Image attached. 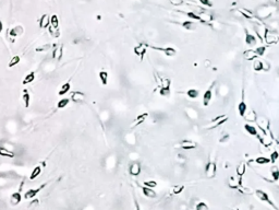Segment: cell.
I'll return each instance as SVG.
<instances>
[{
  "mask_svg": "<svg viewBox=\"0 0 279 210\" xmlns=\"http://www.w3.org/2000/svg\"><path fill=\"white\" fill-rule=\"evenodd\" d=\"M228 184H229L230 188L238 189L239 187L242 186V177H239L238 180H236V177H234V176H231V177L229 178V182H228Z\"/></svg>",
  "mask_w": 279,
  "mask_h": 210,
  "instance_id": "9a60e30c",
  "label": "cell"
},
{
  "mask_svg": "<svg viewBox=\"0 0 279 210\" xmlns=\"http://www.w3.org/2000/svg\"><path fill=\"white\" fill-rule=\"evenodd\" d=\"M70 100L74 103H81L85 100V93L81 91H74L71 93Z\"/></svg>",
  "mask_w": 279,
  "mask_h": 210,
  "instance_id": "9c48e42d",
  "label": "cell"
},
{
  "mask_svg": "<svg viewBox=\"0 0 279 210\" xmlns=\"http://www.w3.org/2000/svg\"><path fill=\"white\" fill-rule=\"evenodd\" d=\"M278 158H279V152L277 151V150H275V151H273L272 152V154H271V162L275 163L276 161L278 160Z\"/></svg>",
  "mask_w": 279,
  "mask_h": 210,
  "instance_id": "681fc988",
  "label": "cell"
},
{
  "mask_svg": "<svg viewBox=\"0 0 279 210\" xmlns=\"http://www.w3.org/2000/svg\"><path fill=\"white\" fill-rule=\"evenodd\" d=\"M254 50H255V53L257 54V56H263V55L265 54V52H266V46H264V45L257 46Z\"/></svg>",
  "mask_w": 279,
  "mask_h": 210,
  "instance_id": "f6af8a7d",
  "label": "cell"
},
{
  "mask_svg": "<svg viewBox=\"0 0 279 210\" xmlns=\"http://www.w3.org/2000/svg\"><path fill=\"white\" fill-rule=\"evenodd\" d=\"M41 173H42V166L41 165H37V166H35L34 169H33L32 173H31V175H30V180L31 181L36 180V178L41 175Z\"/></svg>",
  "mask_w": 279,
  "mask_h": 210,
  "instance_id": "f546056e",
  "label": "cell"
},
{
  "mask_svg": "<svg viewBox=\"0 0 279 210\" xmlns=\"http://www.w3.org/2000/svg\"><path fill=\"white\" fill-rule=\"evenodd\" d=\"M277 146H278V148H279V141H277Z\"/></svg>",
  "mask_w": 279,
  "mask_h": 210,
  "instance_id": "94428289",
  "label": "cell"
},
{
  "mask_svg": "<svg viewBox=\"0 0 279 210\" xmlns=\"http://www.w3.org/2000/svg\"><path fill=\"white\" fill-rule=\"evenodd\" d=\"M141 165H140V163L138 162H132L131 164H130L129 166V173L130 175L132 176H139L140 174H141Z\"/></svg>",
  "mask_w": 279,
  "mask_h": 210,
  "instance_id": "8fae6325",
  "label": "cell"
},
{
  "mask_svg": "<svg viewBox=\"0 0 279 210\" xmlns=\"http://www.w3.org/2000/svg\"><path fill=\"white\" fill-rule=\"evenodd\" d=\"M243 118H244L247 121H249V123H253V121H256L257 115H256V113L254 112L252 108H247V113H245V115L243 116Z\"/></svg>",
  "mask_w": 279,
  "mask_h": 210,
  "instance_id": "2e32d148",
  "label": "cell"
},
{
  "mask_svg": "<svg viewBox=\"0 0 279 210\" xmlns=\"http://www.w3.org/2000/svg\"><path fill=\"white\" fill-rule=\"evenodd\" d=\"M198 1H200L202 4H204V6H206V7H210V6H212V3H210L209 0H198Z\"/></svg>",
  "mask_w": 279,
  "mask_h": 210,
  "instance_id": "9f6ffc18",
  "label": "cell"
},
{
  "mask_svg": "<svg viewBox=\"0 0 279 210\" xmlns=\"http://www.w3.org/2000/svg\"><path fill=\"white\" fill-rule=\"evenodd\" d=\"M98 77L99 79H100V82L103 83L104 85H108V78H109V74H108L107 71H100L98 74Z\"/></svg>",
  "mask_w": 279,
  "mask_h": 210,
  "instance_id": "e575fe53",
  "label": "cell"
},
{
  "mask_svg": "<svg viewBox=\"0 0 279 210\" xmlns=\"http://www.w3.org/2000/svg\"><path fill=\"white\" fill-rule=\"evenodd\" d=\"M48 28H49V33L52 35V36H54V37H59V30H58V28H52L51 25L48 26Z\"/></svg>",
  "mask_w": 279,
  "mask_h": 210,
  "instance_id": "816d5d0a",
  "label": "cell"
},
{
  "mask_svg": "<svg viewBox=\"0 0 279 210\" xmlns=\"http://www.w3.org/2000/svg\"><path fill=\"white\" fill-rule=\"evenodd\" d=\"M50 25L55 28H59V19L57 14H52L50 17Z\"/></svg>",
  "mask_w": 279,
  "mask_h": 210,
  "instance_id": "f35d334b",
  "label": "cell"
},
{
  "mask_svg": "<svg viewBox=\"0 0 279 210\" xmlns=\"http://www.w3.org/2000/svg\"><path fill=\"white\" fill-rule=\"evenodd\" d=\"M142 192H143L144 196H146V197H148V198H155L156 197V192H154L153 191V188H149V187L143 186L142 187Z\"/></svg>",
  "mask_w": 279,
  "mask_h": 210,
  "instance_id": "83f0119b",
  "label": "cell"
},
{
  "mask_svg": "<svg viewBox=\"0 0 279 210\" xmlns=\"http://www.w3.org/2000/svg\"><path fill=\"white\" fill-rule=\"evenodd\" d=\"M183 2H184V0H170V3L174 7L181 6V4H183Z\"/></svg>",
  "mask_w": 279,
  "mask_h": 210,
  "instance_id": "db71d44e",
  "label": "cell"
},
{
  "mask_svg": "<svg viewBox=\"0 0 279 210\" xmlns=\"http://www.w3.org/2000/svg\"><path fill=\"white\" fill-rule=\"evenodd\" d=\"M198 17H200L202 23H210V22L213 21V17L209 14V13L200 12V13H198Z\"/></svg>",
  "mask_w": 279,
  "mask_h": 210,
  "instance_id": "484cf974",
  "label": "cell"
},
{
  "mask_svg": "<svg viewBox=\"0 0 279 210\" xmlns=\"http://www.w3.org/2000/svg\"><path fill=\"white\" fill-rule=\"evenodd\" d=\"M70 89H71V85H70V82H66V83H63V85H61L60 90H59L58 94H59V95H66V94H67L68 92L70 91Z\"/></svg>",
  "mask_w": 279,
  "mask_h": 210,
  "instance_id": "4dcf8cb0",
  "label": "cell"
},
{
  "mask_svg": "<svg viewBox=\"0 0 279 210\" xmlns=\"http://www.w3.org/2000/svg\"><path fill=\"white\" fill-rule=\"evenodd\" d=\"M63 56V45L62 44H59L58 46H56L54 49V53H52V57L54 59H56L57 61L61 60Z\"/></svg>",
  "mask_w": 279,
  "mask_h": 210,
  "instance_id": "4fadbf2b",
  "label": "cell"
},
{
  "mask_svg": "<svg viewBox=\"0 0 279 210\" xmlns=\"http://www.w3.org/2000/svg\"><path fill=\"white\" fill-rule=\"evenodd\" d=\"M257 54L255 53V50L254 49H247L243 52V58L245 59V60H255L256 58H257Z\"/></svg>",
  "mask_w": 279,
  "mask_h": 210,
  "instance_id": "e0dca14e",
  "label": "cell"
},
{
  "mask_svg": "<svg viewBox=\"0 0 279 210\" xmlns=\"http://www.w3.org/2000/svg\"><path fill=\"white\" fill-rule=\"evenodd\" d=\"M34 80H35V72H30V74H26V76H25V78L23 79L22 83H23V85H30V83H32Z\"/></svg>",
  "mask_w": 279,
  "mask_h": 210,
  "instance_id": "d6a6232c",
  "label": "cell"
},
{
  "mask_svg": "<svg viewBox=\"0 0 279 210\" xmlns=\"http://www.w3.org/2000/svg\"><path fill=\"white\" fill-rule=\"evenodd\" d=\"M134 205H135V210H141V208H140V205L138 202V200L134 199Z\"/></svg>",
  "mask_w": 279,
  "mask_h": 210,
  "instance_id": "680465c9",
  "label": "cell"
},
{
  "mask_svg": "<svg viewBox=\"0 0 279 210\" xmlns=\"http://www.w3.org/2000/svg\"><path fill=\"white\" fill-rule=\"evenodd\" d=\"M276 1H278V0H276Z\"/></svg>",
  "mask_w": 279,
  "mask_h": 210,
  "instance_id": "6125c7cd",
  "label": "cell"
},
{
  "mask_svg": "<svg viewBox=\"0 0 279 210\" xmlns=\"http://www.w3.org/2000/svg\"><path fill=\"white\" fill-rule=\"evenodd\" d=\"M256 137H257L258 140L261 141V143H262L263 146H265V147H269V146L272 145V142H273V141H272V139L268 137V135L264 134V132H263V136H261V135H257Z\"/></svg>",
  "mask_w": 279,
  "mask_h": 210,
  "instance_id": "ac0fdd59",
  "label": "cell"
},
{
  "mask_svg": "<svg viewBox=\"0 0 279 210\" xmlns=\"http://www.w3.org/2000/svg\"><path fill=\"white\" fill-rule=\"evenodd\" d=\"M253 69L255 70V71H262L263 70V60L255 59L253 63Z\"/></svg>",
  "mask_w": 279,
  "mask_h": 210,
  "instance_id": "b9f144b4",
  "label": "cell"
},
{
  "mask_svg": "<svg viewBox=\"0 0 279 210\" xmlns=\"http://www.w3.org/2000/svg\"><path fill=\"white\" fill-rule=\"evenodd\" d=\"M247 103H245L244 100H242L238 104V113H239V115H240L241 117H243L245 115V113H247Z\"/></svg>",
  "mask_w": 279,
  "mask_h": 210,
  "instance_id": "f1b7e54d",
  "label": "cell"
},
{
  "mask_svg": "<svg viewBox=\"0 0 279 210\" xmlns=\"http://www.w3.org/2000/svg\"><path fill=\"white\" fill-rule=\"evenodd\" d=\"M147 116H148L147 113H144V114H141V115H139V116H136L135 119L133 120V124L131 125V127L133 128V127H136V126L141 125V124L144 123V120L147 118Z\"/></svg>",
  "mask_w": 279,
  "mask_h": 210,
  "instance_id": "cb8c5ba5",
  "label": "cell"
},
{
  "mask_svg": "<svg viewBox=\"0 0 279 210\" xmlns=\"http://www.w3.org/2000/svg\"><path fill=\"white\" fill-rule=\"evenodd\" d=\"M198 94H200V91L196 90V89H190V90H188L187 91V95L189 96L190 99H193V100L198 98Z\"/></svg>",
  "mask_w": 279,
  "mask_h": 210,
  "instance_id": "ab89813d",
  "label": "cell"
},
{
  "mask_svg": "<svg viewBox=\"0 0 279 210\" xmlns=\"http://www.w3.org/2000/svg\"><path fill=\"white\" fill-rule=\"evenodd\" d=\"M228 120V116L225 114H221V115H218V116H216L214 119H213L212 121L208 124V125L206 126V129H214V128H217L218 126L223 125V124H225L226 121Z\"/></svg>",
  "mask_w": 279,
  "mask_h": 210,
  "instance_id": "7a4b0ae2",
  "label": "cell"
},
{
  "mask_svg": "<svg viewBox=\"0 0 279 210\" xmlns=\"http://www.w3.org/2000/svg\"><path fill=\"white\" fill-rule=\"evenodd\" d=\"M264 41L266 44H268V45H271V44H276L279 42V36L276 33L272 32V31H269L268 28H266V31H265V34H264Z\"/></svg>",
  "mask_w": 279,
  "mask_h": 210,
  "instance_id": "3957f363",
  "label": "cell"
},
{
  "mask_svg": "<svg viewBox=\"0 0 279 210\" xmlns=\"http://www.w3.org/2000/svg\"><path fill=\"white\" fill-rule=\"evenodd\" d=\"M159 94L161 96H169L170 95V88H160Z\"/></svg>",
  "mask_w": 279,
  "mask_h": 210,
  "instance_id": "7dc6e473",
  "label": "cell"
},
{
  "mask_svg": "<svg viewBox=\"0 0 279 210\" xmlns=\"http://www.w3.org/2000/svg\"><path fill=\"white\" fill-rule=\"evenodd\" d=\"M21 200H22V195L20 192L13 193L10 197V202L12 206H17V205H19L20 202H21Z\"/></svg>",
  "mask_w": 279,
  "mask_h": 210,
  "instance_id": "44dd1931",
  "label": "cell"
},
{
  "mask_svg": "<svg viewBox=\"0 0 279 210\" xmlns=\"http://www.w3.org/2000/svg\"><path fill=\"white\" fill-rule=\"evenodd\" d=\"M255 163H257L258 165H266L271 163V159L266 158V156H258L255 159Z\"/></svg>",
  "mask_w": 279,
  "mask_h": 210,
  "instance_id": "8d00e7d4",
  "label": "cell"
},
{
  "mask_svg": "<svg viewBox=\"0 0 279 210\" xmlns=\"http://www.w3.org/2000/svg\"><path fill=\"white\" fill-rule=\"evenodd\" d=\"M69 102H70V99H68V98L61 99V100L58 101V103H57V107L58 108H65L66 106L69 104Z\"/></svg>",
  "mask_w": 279,
  "mask_h": 210,
  "instance_id": "ee69618b",
  "label": "cell"
},
{
  "mask_svg": "<svg viewBox=\"0 0 279 210\" xmlns=\"http://www.w3.org/2000/svg\"><path fill=\"white\" fill-rule=\"evenodd\" d=\"M239 11H240L241 15H243V17L245 18V19H250V20H256V21H258V18L256 17V15L253 14V12H251V11H249L247 9H239Z\"/></svg>",
  "mask_w": 279,
  "mask_h": 210,
  "instance_id": "d6986e66",
  "label": "cell"
},
{
  "mask_svg": "<svg viewBox=\"0 0 279 210\" xmlns=\"http://www.w3.org/2000/svg\"><path fill=\"white\" fill-rule=\"evenodd\" d=\"M212 96H213L212 89H207L206 91L204 92V94H203V105L208 106L210 101H212Z\"/></svg>",
  "mask_w": 279,
  "mask_h": 210,
  "instance_id": "603a6c76",
  "label": "cell"
},
{
  "mask_svg": "<svg viewBox=\"0 0 279 210\" xmlns=\"http://www.w3.org/2000/svg\"><path fill=\"white\" fill-rule=\"evenodd\" d=\"M20 61H21V57L20 56H13L12 58L10 59V61H9V67L10 68H12V67H14V66H17V64H20Z\"/></svg>",
  "mask_w": 279,
  "mask_h": 210,
  "instance_id": "60d3db41",
  "label": "cell"
},
{
  "mask_svg": "<svg viewBox=\"0 0 279 210\" xmlns=\"http://www.w3.org/2000/svg\"><path fill=\"white\" fill-rule=\"evenodd\" d=\"M271 175L273 177L274 182H277L279 180V167H277L276 165H273L271 167Z\"/></svg>",
  "mask_w": 279,
  "mask_h": 210,
  "instance_id": "836d02e7",
  "label": "cell"
},
{
  "mask_svg": "<svg viewBox=\"0 0 279 210\" xmlns=\"http://www.w3.org/2000/svg\"><path fill=\"white\" fill-rule=\"evenodd\" d=\"M244 129H245V131H247L249 135H251V136H255L256 137L258 135L257 128H256L254 125H251V124H245Z\"/></svg>",
  "mask_w": 279,
  "mask_h": 210,
  "instance_id": "d4e9b609",
  "label": "cell"
},
{
  "mask_svg": "<svg viewBox=\"0 0 279 210\" xmlns=\"http://www.w3.org/2000/svg\"><path fill=\"white\" fill-rule=\"evenodd\" d=\"M255 123L257 124L258 128H260V129L262 130L264 134H267V131H268V129H269V120L266 118V117L265 116H257Z\"/></svg>",
  "mask_w": 279,
  "mask_h": 210,
  "instance_id": "277c9868",
  "label": "cell"
},
{
  "mask_svg": "<svg viewBox=\"0 0 279 210\" xmlns=\"http://www.w3.org/2000/svg\"><path fill=\"white\" fill-rule=\"evenodd\" d=\"M196 210H208V206L204 202H201L196 205Z\"/></svg>",
  "mask_w": 279,
  "mask_h": 210,
  "instance_id": "f5cc1de1",
  "label": "cell"
},
{
  "mask_svg": "<svg viewBox=\"0 0 279 210\" xmlns=\"http://www.w3.org/2000/svg\"><path fill=\"white\" fill-rule=\"evenodd\" d=\"M183 191H184V185L179 184V185L174 186V188H172V194H174V195H179V194H181Z\"/></svg>",
  "mask_w": 279,
  "mask_h": 210,
  "instance_id": "7bdbcfd3",
  "label": "cell"
},
{
  "mask_svg": "<svg viewBox=\"0 0 279 210\" xmlns=\"http://www.w3.org/2000/svg\"><path fill=\"white\" fill-rule=\"evenodd\" d=\"M179 146H180V148L183 150L195 149V148L198 147L196 142H194V141H192V140H182L180 143H179Z\"/></svg>",
  "mask_w": 279,
  "mask_h": 210,
  "instance_id": "5bb4252c",
  "label": "cell"
},
{
  "mask_svg": "<svg viewBox=\"0 0 279 210\" xmlns=\"http://www.w3.org/2000/svg\"><path fill=\"white\" fill-rule=\"evenodd\" d=\"M45 186H46V183H45V184L42 185V186L37 187V188H31V189H28V191H26L25 194H24V198H25V199H32V198H34L35 196H36L37 194H38L39 192H41Z\"/></svg>",
  "mask_w": 279,
  "mask_h": 210,
  "instance_id": "ba28073f",
  "label": "cell"
},
{
  "mask_svg": "<svg viewBox=\"0 0 279 210\" xmlns=\"http://www.w3.org/2000/svg\"><path fill=\"white\" fill-rule=\"evenodd\" d=\"M276 10V8L274 6H269V4H264V6L260 7L256 10V17L260 20H264L269 18L274 13V11Z\"/></svg>",
  "mask_w": 279,
  "mask_h": 210,
  "instance_id": "6da1fadb",
  "label": "cell"
},
{
  "mask_svg": "<svg viewBox=\"0 0 279 210\" xmlns=\"http://www.w3.org/2000/svg\"><path fill=\"white\" fill-rule=\"evenodd\" d=\"M255 195L257 196V198H258V199H260V200L267 202V204H268V205H271L272 207H274V208H275V205H274V202H272V199H271V198H269L268 194H267L266 192L262 191V189H256V191H255Z\"/></svg>",
  "mask_w": 279,
  "mask_h": 210,
  "instance_id": "5b68a950",
  "label": "cell"
},
{
  "mask_svg": "<svg viewBox=\"0 0 279 210\" xmlns=\"http://www.w3.org/2000/svg\"><path fill=\"white\" fill-rule=\"evenodd\" d=\"M22 100H23L24 104H25V107H28L30 106V103H31V95L30 93H28L26 90H24L23 92V95H22Z\"/></svg>",
  "mask_w": 279,
  "mask_h": 210,
  "instance_id": "74e56055",
  "label": "cell"
},
{
  "mask_svg": "<svg viewBox=\"0 0 279 210\" xmlns=\"http://www.w3.org/2000/svg\"><path fill=\"white\" fill-rule=\"evenodd\" d=\"M245 171H247V164H245L244 162L240 163L236 169V173H237V175H238V177H242V176L245 174Z\"/></svg>",
  "mask_w": 279,
  "mask_h": 210,
  "instance_id": "4316f807",
  "label": "cell"
},
{
  "mask_svg": "<svg viewBox=\"0 0 279 210\" xmlns=\"http://www.w3.org/2000/svg\"><path fill=\"white\" fill-rule=\"evenodd\" d=\"M182 26H183V28H185V30L192 31V30H195V28H196V23L194 21H191V20H189V21H184V22H183Z\"/></svg>",
  "mask_w": 279,
  "mask_h": 210,
  "instance_id": "1f68e13d",
  "label": "cell"
},
{
  "mask_svg": "<svg viewBox=\"0 0 279 210\" xmlns=\"http://www.w3.org/2000/svg\"><path fill=\"white\" fill-rule=\"evenodd\" d=\"M147 47H149V45H147V44H145V43H140L134 47L133 52L136 56H139L140 58H141V60H143V57H144V55L146 54V49H147Z\"/></svg>",
  "mask_w": 279,
  "mask_h": 210,
  "instance_id": "8992f818",
  "label": "cell"
},
{
  "mask_svg": "<svg viewBox=\"0 0 279 210\" xmlns=\"http://www.w3.org/2000/svg\"><path fill=\"white\" fill-rule=\"evenodd\" d=\"M0 156H4V158H14L15 154L12 151H10L9 149L6 148H0Z\"/></svg>",
  "mask_w": 279,
  "mask_h": 210,
  "instance_id": "d590c367",
  "label": "cell"
},
{
  "mask_svg": "<svg viewBox=\"0 0 279 210\" xmlns=\"http://www.w3.org/2000/svg\"><path fill=\"white\" fill-rule=\"evenodd\" d=\"M245 44L249 46H256V44H257V39H256L255 35L250 33L247 28H245Z\"/></svg>",
  "mask_w": 279,
  "mask_h": 210,
  "instance_id": "30bf717a",
  "label": "cell"
},
{
  "mask_svg": "<svg viewBox=\"0 0 279 210\" xmlns=\"http://www.w3.org/2000/svg\"><path fill=\"white\" fill-rule=\"evenodd\" d=\"M228 139H229V135H225L223 138H220L219 142H226V141H228Z\"/></svg>",
  "mask_w": 279,
  "mask_h": 210,
  "instance_id": "6f0895ef",
  "label": "cell"
},
{
  "mask_svg": "<svg viewBox=\"0 0 279 210\" xmlns=\"http://www.w3.org/2000/svg\"><path fill=\"white\" fill-rule=\"evenodd\" d=\"M170 85H171V81L168 78H161V83H160V88H170Z\"/></svg>",
  "mask_w": 279,
  "mask_h": 210,
  "instance_id": "bcb514c9",
  "label": "cell"
},
{
  "mask_svg": "<svg viewBox=\"0 0 279 210\" xmlns=\"http://www.w3.org/2000/svg\"><path fill=\"white\" fill-rule=\"evenodd\" d=\"M150 47H152L153 49H155V50H159V52H163L164 54L166 55V56H169V57H172V56H174V55L177 54V50L174 49V48H172V47L161 48V47H155V46H150Z\"/></svg>",
  "mask_w": 279,
  "mask_h": 210,
  "instance_id": "7c38bea8",
  "label": "cell"
},
{
  "mask_svg": "<svg viewBox=\"0 0 279 210\" xmlns=\"http://www.w3.org/2000/svg\"><path fill=\"white\" fill-rule=\"evenodd\" d=\"M269 69H271V65H269L267 61L263 60V70H264V71H268Z\"/></svg>",
  "mask_w": 279,
  "mask_h": 210,
  "instance_id": "11a10c76",
  "label": "cell"
},
{
  "mask_svg": "<svg viewBox=\"0 0 279 210\" xmlns=\"http://www.w3.org/2000/svg\"><path fill=\"white\" fill-rule=\"evenodd\" d=\"M144 186L149 187V188H154V187L157 186V182L156 181H146V182H144Z\"/></svg>",
  "mask_w": 279,
  "mask_h": 210,
  "instance_id": "f907efd6",
  "label": "cell"
},
{
  "mask_svg": "<svg viewBox=\"0 0 279 210\" xmlns=\"http://www.w3.org/2000/svg\"><path fill=\"white\" fill-rule=\"evenodd\" d=\"M216 171H217V166L216 163L214 161H209L206 164V167H205V174H206L207 177L213 178L216 175Z\"/></svg>",
  "mask_w": 279,
  "mask_h": 210,
  "instance_id": "52a82bcc",
  "label": "cell"
},
{
  "mask_svg": "<svg viewBox=\"0 0 279 210\" xmlns=\"http://www.w3.org/2000/svg\"><path fill=\"white\" fill-rule=\"evenodd\" d=\"M50 24V17L48 14H43L39 19V28H46Z\"/></svg>",
  "mask_w": 279,
  "mask_h": 210,
  "instance_id": "ffe728a7",
  "label": "cell"
},
{
  "mask_svg": "<svg viewBox=\"0 0 279 210\" xmlns=\"http://www.w3.org/2000/svg\"><path fill=\"white\" fill-rule=\"evenodd\" d=\"M2 28H2V23H1V21H0V33H1Z\"/></svg>",
  "mask_w": 279,
  "mask_h": 210,
  "instance_id": "91938a15",
  "label": "cell"
},
{
  "mask_svg": "<svg viewBox=\"0 0 279 210\" xmlns=\"http://www.w3.org/2000/svg\"><path fill=\"white\" fill-rule=\"evenodd\" d=\"M23 32H24V28H22L21 25H17L13 28H11L10 32H9V35L12 37H17V36H20V35L23 34Z\"/></svg>",
  "mask_w": 279,
  "mask_h": 210,
  "instance_id": "7402d4cb",
  "label": "cell"
},
{
  "mask_svg": "<svg viewBox=\"0 0 279 210\" xmlns=\"http://www.w3.org/2000/svg\"><path fill=\"white\" fill-rule=\"evenodd\" d=\"M184 14H187L188 17L191 18V19L196 20V21H200L201 22V19H200V17H198V13H195V12H184Z\"/></svg>",
  "mask_w": 279,
  "mask_h": 210,
  "instance_id": "c3c4849f",
  "label": "cell"
}]
</instances>
